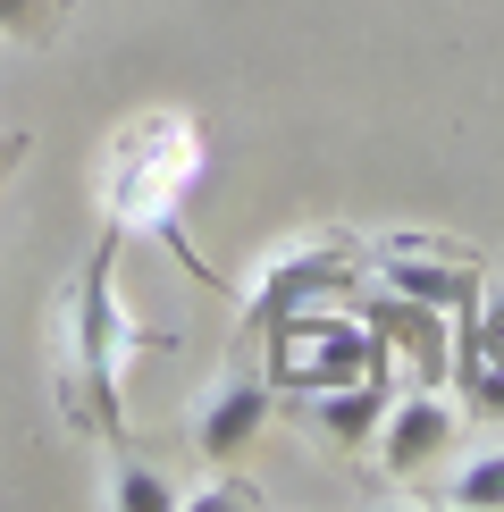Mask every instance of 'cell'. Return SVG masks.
Returning a JSON list of instances; mask_svg holds the SVG:
<instances>
[{
  "label": "cell",
  "instance_id": "8992f818",
  "mask_svg": "<svg viewBox=\"0 0 504 512\" xmlns=\"http://www.w3.org/2000/svg\"><path fill=\"white\" fill-rule=\"evenodd\" d=\"M378 286L412 294V303H437V311H454V319H471V303H479V269L429 261V252H412V244H395L387 261H378Z\"/></svg>",
  "mask_w": 504,
  "mask_h": 512
},
{
  "label": "cell",
  "instance_id": "3957f363",
  "mask_svg": "<svg viewBox=\"0 0 504 512\" xmlns=\"http://www.w3.org/2000/svg\"><path fill=\"white\" fill-rule=\"evenodd\" d=\"M454 429H462V412H454V403L437 395V387L395 395V403H387V420H378V471H387L395 487H412V479L446 471Z\"/></svg>",
  "mask_w": 504,
  "mask_h": 512
},
{
  "label": "cell",
  "instance_id": "6da1fadb",
  "mask_svg": "<svg viewBox=\"0 0 504 512\" xmlns=\"http://www.w3.org/2000/svg\"><path fill=\"white\" fill-rule=\"evenodd\" d=\"M126 345H160V336H143L135 319L118 311V244H101L93 261H84L76 294H68V370H59V395H68L76 429H101V437H126V412H118V353Z\"/></svg>",
  "mask_w": 504,
  "mask_h": 512
},
{
  "label": "cell",
  "instance_id": "30bf717a",
  "mask_svg": "<svg viewBox=\"0 0 504 512\" xmlns=\"http://www.w3.org/2000/svg\"><path fill=\"white\" fill-rule=\"evenodd\" d=\"M68 0H0V42H51Z\"/></svg>",
  "mask_w": 504,
  "mask_h": 512
},
{
  "label": "cell",
  "instance_id": "ba28073f",
  "mask_svg": "<svg viewBox=\"0 0 504 512\" xmlns=\"http://www.w3.org/2000/svg\"><path fill=\"white\" fill-rule=\"evenodd\" d=\"M437 496L462 504V512H496V504H504V437H496V445H479V454H462Z\"/></svg>",
  "mask_w": 504,
  "mask_h": 512
},
{
  "label": "cell",
  "instance_id": "7c38bea8",
  "mask_svg": "<svg viewBox=\"0 0 504 512\" xmlns=\"http://www.w3.org/2000/svg\"><path fill=\"white\" fill-rule=\"evenodd\" d=\"M479 353H496V361H504V303L488 311V328H479Z\"/></svg>",
  "mask_w": 504,
  "mask_h": 512
},
{
  "label": "cell",
  "instance_id": "5b68a950",
  "mask_svg": "<svg viewBox=\"0 0 504 512\" xmlns=\"http://www.w3.org/2000/svg\"><path fill=\"white\" fill-rule=\"evenodd\" d=\"M362 319H370L378 336H395V345L412 353V370L429 378V387H437V378H446V319H437V303H412V294L378 286L370 303H362Z\"/></svg>",
  "mask_w": 504,
  "mask_h": 512
},
{
  "label": "cell",
  "instance_id": "7a4b0ae2",
  "mask_svg": "<svg viewBox=\"0 0 504 512\" xmlns=\"http://www.w3.org/2000/svg\"><path fill=\"white\" fill-rule=\"evenodd\" d=\"M269 378L286 395H320L353 387V378H387V345L370 319H336V311H278L269 319Z\"/></svg>",
  "mask_w": 504,
  "mask_h": 512
},
{
  "label": "cell",
  "instance_id": "9c48e42d",
  "mask_svg": "<svg viewBox=\"0 0 504 512\" xmlns=\"http://www.w3.org/2000/svg\"><path fill=\"white\" fill-rule=\"evenodd\" d=\"M110 512H185V487L152 462H118L110 471Z\"/></svg>",
  "mask_w": 504,
  "mask_h": 512
},
{
  "label": "cell",
  "instance_id": "8fae6325",
  "mask_svg": "<svg viewBox=\"0 0 504 512\" xmlns=\"http://www.w3.org/2000/svg\"><path fill=\"white\" fill-rule=\"evenodd\" d=\"M227 504H261V487H244V479H219V487H194V496H185V512H227Z\"/></svg>",
  "mask_w": 504,
  "mask_h": 512
},
{
  "label": "cell",
  "instance_id": "4fadbf2b",
  "mask_svg": "<svg viewBox=\"0 0 504 512\" xmlns=\"http://www.w3.org/2000/svg\"><path fill=\"white\" fill-rule=\"evenodd\" d=\"M17 160H26V135H9V126H0V177H9Z\"/></svg>",
  "mask_w": 504,
  "mask_h": 512
},
{
  "label": "cell",
  "instance_id": "52a82bcc",
  "mask_svg": "<svg viewBox=\"0 0 504 512\" xmlns=\"http://www.w3.org/2000/svg\"><path fill=\"white\" fill-rule=\"evenodd\" d=\"M387 378H353V387H320V395H303V420L320 429L328 445H370L378 437V420H387Z\"/></svg>",
  "mask_w": 504,
  "mask_h": 512
},
{
  "label": "cell",
  "instance_id": "277c9868",
  "mask_svg": "<svg viewBox=\"0 0 504 512\" xmlns=\"http://www.w3.org/2000/svg\"><path fill=\"white\" fill-rule=\"evenodd\" d=\"M261 420H269V378H252V370H227L219 387L202 395V420H194V445H202V462H236L252 437H261Z\"/></svg>",
  "mask_w": 504,
  "mask_h": 512
}]
</instances>
